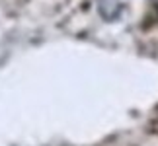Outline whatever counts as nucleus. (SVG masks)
Returning <instances> with one entry per match:
<instances>
[{"label":"nucleus","instance_id":"nucleus-1","mask_svg":"<svg viewBox=\"0 0 158 146\" xmlns=\"http://www.w3.org/2000/svg\"><path fill=\"white\" fill-rule=\"evenodd\" d=\"M100 14L104 16V20L113 22L121 14V2L119 0H102L100 2Z\"/></svg>","mask_w":158,"mask_h":146}]
</instances>
